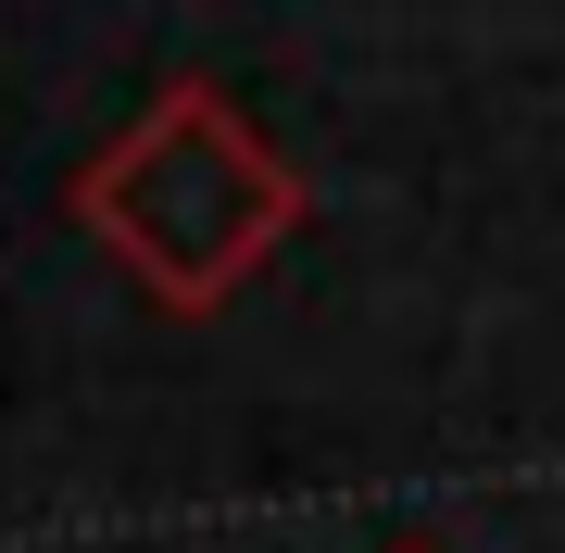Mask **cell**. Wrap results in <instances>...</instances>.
<instances>
[{
	"instance_id": "6da1fadb",
	"label": "cell",
	"mask_w": 565,
	"mask_h": 553,
	"mask_svg": "<svg viewBox=\"0 0 565 553\" xmlns=\"http://www.w3.org/2000/svg\"><path fill=\"white\" fill-rule=\"evenodd\" d=\"M315 189L277 139L239 114V88L214 76H163L151 114L114 151L76 164V226L139 277L151 315H214L302 240Z\"/></svg>"
},
{
	"instance_id": "7a4b0ae2",
	"label": "cell",
	"mask_w": 565,
	"mask_h": 553,
	"mask_svg": "<svg viewBox=\"0 0 565 553\" xmlns=\"http://www.w3.org/2000/svg\"><path fill=\"white\" fill-rule=\"evenodd\" d=\"M390 553H440V541H390Z\"/></svg>"
}]
</instances>
